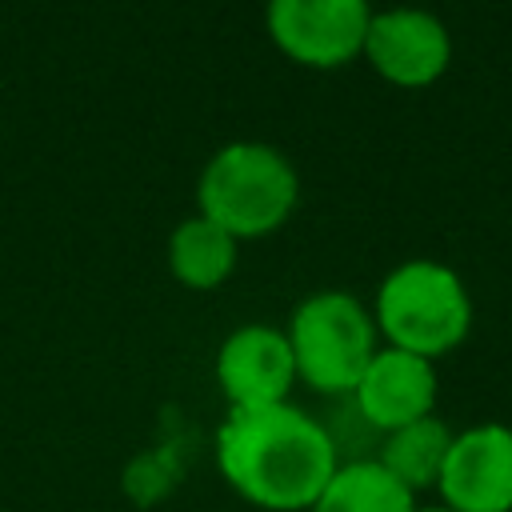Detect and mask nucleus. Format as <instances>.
<instances>
[{"mask_svg":"<svg viewBox=\"0 0 512 512\" xmlns=\"http://www.w3.org/2000/svg\"><path fill=\"white\" fill-rule=\"evenodd\" d=\"M216 468L240 500L264 512H308L340 468V448L324 420L288 400L228 408L216 428Z\"/></svg>","mask_w":512,"mask_h":512,"instance_id":"nucleus-1","label":"nucleus"},{"mask_svg":"<svg viewBox=\"0 0 512 512\" xmlns=\"http://www.w3.org/2000/svg\"><path fill=\"white\" fill-rule=\"evenodd\" d=\"M300 196V176L292 160L264 140H232L216 148L200 172L196 200L208 220L240 236L276 232Z\"/></svg>","mask_w":512,"mask_h":512,"instance_id":"nucleus-2","label":"nucleus"},{"mask_svg":"<svg viewBox=\"0 0 512 512\" xmlns=\"http://www.w3.org/2000/svg\"><path fill=\"white\" fill-rule=\"evenodd\" d=\"M372 320L392 348L436 360L468 336L472 300L464 280L448 264L404 260L380 280Z\"/></svg>","mask_w":512,"mask_h":512,"instance_id":"nucleus-3","label":"nucleus"},{"mask_svg":"<svg viewBox=\"0 0 512 512\" xmlns=\"http://www.w3.org/2000/svg\"><path fill=\"white\" fill-rule=\"evenodd\" d=\"M284 332L292 344L296 380L324 396H352L356 380L380 348L372 312L340 288L304 296Z\"/></svg>","mask_w":512,"mask_h":512,"instance_id":"nucleus-4","label":"nucleus"},{"mask_svg":"<svg viewBox=\"0 0 512 512\" xmlns=\"http://www.w3.org/2000/svg\"><path fill=\"white\" fill-rule=\"evenodd\" d=\"M268 32L280 52L312 68H336L364 52L372 20L368 0H268Z\"/></svg>","mask_w":512,"mask_h":512,"instance_id":"nucleus-5","label":"nucleus"},{"mask_svg":"<svg viewBox=\"0 0 512 512\" xmlns=\"http://www.w3.org/2000/svg\"><path fill=\"white\" fill-rule=\"evenodd\" d=\"M436 496L452 512H512V428L492 420L456 432Z\"/></svg>","mask_w":512,"mask_h":512,"instance_id":"nucleus-6","label":"nucleus"},{"mask_svg":"<svg viewBox=\"0 0 512 512\" xmlns=\"http://www.w3.org/2000/svg\"><path fill=\"white\" fill-rule=\"evenodd\" d=\"M364 56L384 80L400 88H424L444 76L452 60V40L440 16L400 4L372 12L364 32Z\"/></svg>","mask_w":512,"mask_h":512,"instance_id":"nucleus-7","label":"nucleus"},{"mask_svg":"<svg viewBox=\"0 0 512 512\" xmlns=\"http://www.w3.org/2000/svg\"><path fill=\"white\" fill-rule=\"evenodd\" d=\"M216 384L228 408H268L284 404L296 384V360L284 328L240 324L224 336L216 352Z\"/></svg>","mask_w":512,"mask_h":512,"instance_id":"nucleus-8","label":"nucleus"},{"mask_svg":"<svg viewBox=\"0 0 512 512\" xmlns=\"http://www.w3.org/2000/svg\"><path fill=\"white\" fill-rule=\"evenodd\" d=\"M436 368L432 360L404 352V348H376V356L368 360L364 376L356 380L348 404L356 408V416L372 428V432H396L412 420L432 416L436 408Z\"/></svg>","mask_w":512,"mask_h":512,"instance_id":"nucleus-9","label":"nucleus"},{"mask_svg":"<svg viewBox=\"0 0 512 512\" xmlns=\"http://www.w3.org/2000/svg\"><path fill=\"white\" fill-rule=\"evenodd\" d=\"M308 512H416V496L376 456H348Z\"/></svg>","mask_w":512,"mask_h":512,"instance_id":"nucleus-10","label":"nucleus"},{"mask_svg":"<svg viewBox=\"0 0 512 512\" xmlns=\"http://www.w3.org/2000/svg\"><path fill=\"white\" fill-rule=\"evenodd\" d=\"M168 264H172V276L180 284H188V288H216L236 268V236L228 228H220L216 220H208L204 212L184 216L172 228Z\"/></svg>","mask_w":512,"mask_h":512,"instance_id":"nucleus-11","label":"nucleus"},{"mask_svg":"<svg viewBox=\"0 0 512 512\" xmlns=\"http://www.w3.org/2000/svg\"><path fill=\"white\" fill-rule=\"evenodd\" d=\"M452 436L456 432L440 416H424V420H412L396 432H384L376 460L416 496L424 488H436L440 468H444L448 448H452Z\"/></svg>","mask_w":512,"mask_h":512,"instance_id":"nucleus-12","label":"nucleus"},{"mask_svg":"<svg viewBox=\"0 0 512 512\" xmlns=\"http://www.w3.org/2000/svg\"><path fill=\"white\" fill-rule=\"evenodd\" d=\"M416 512H452V508H448V504H428V508L416 504Z\"/></svg>","mask_w":512,"mask_h":512,"instance_id":"nucleus-13","label":"nucleus"}]
</instances>
